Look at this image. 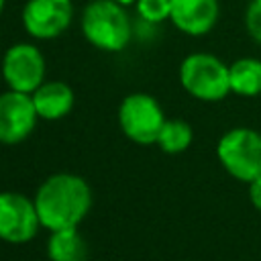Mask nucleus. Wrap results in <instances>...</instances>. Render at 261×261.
Instances as JSON below:
<instances>
[{
	"label": "nucleus",
	"instance_id": "nucleus-1",
	"mask_svg": "<svg viewBox=\"0 0 261 261\" xmlns=\"http://www.w3.org/2000/svg\"><path fill=\"white\" fill-rule=\"evenodd\" d=\"M33 200L41 226L49 232L77 228L92 208V190L82 175L61 171L49 175Z\"/></svg>",
	"mask_w": 261,
	"mask_h": 261
},
{
	"label": "nucleus",
	"instance_id": "nucleus-13",
	"mask_svg": "<svg viewBox=\"0 0 261 261\" xmlns=\"http://www.w3.org/2000/svg\"><path fill=\"white\" fill-rule=\"evenodd\" d=\"M49 261H88V243L77 228L53 230L47 239Z\"/></svg>",
	"mask_w": 261,
	"mask_h": 261
},
{
	"label": "nucleus",
	"instance_id": "nucleus-15",
	"mask_svg": "<svg viewBox=\"0 0 261 261\" xmlns=\"http://www.w3.org/2000/svg\"><path fill=\"white\" fill-rule=\"evenodd\" d=\"M137 12L143 20L159 24L171 14V0H137Z\"/></svg>",
	"mask_w": 261,
	"mask_h": 261
},
{
	"label": "nucleus",
	"instance_id": "nucleus-5",
	"mask_svg": "<svg viewBox=\"0 0 261 261\" xmlns=\"http://www.w3.org/2000/svg\"><path fill=\"white\" fill-rule=\"evenodd\" d=\"M165 114L157 98L145 92H133L118 106V124L126 139L139 145H153L165 124Z\"/></svg>",
	"mask_w": 261,
	"mask_h": 261
},
{
	"label": "nucleus",
	"instance_id": "nucleus-3",
	"mask_svg": "<svg viewBox=\"0 0 261 261\" xmlns=\"http://www.w3.org/2000/svg\"><path fill=\"white\" fill-rule=\"evenodd\" d=\"M179 84L200 102H220L230 94L228 63L212 53H190L179 63Z\"/></svg>",
	"mask_w": 261,
	"mask_h": 261
},
{
	"label": "nucleus",
	"instance_id": "nucleus-14",
	"mask_svg": "<svg viewBox=\"0 0 261 261\" xmlns=\"http://www.w3.org/2000/svg\"><path fill=\"white\" fill-rule=\"evenodd\" d=\"M192 141H194V130H192L190 122H186L181 118H167L159 133L157 145L163 153L177 155V153L188 151Z\"/></svg>",
	"mask_w": 261,
	"mask_h": 261
},
{
	"label": "nucleus",
	"instance_id": "nucleus-10",
	"mask_svg": "<svg viewBox=\"0 0 261 261\" xmlns=\"http://www.w3.org/2000/svg\"><path fill=\"white\" fill-rule=\"evenodd\" d=\"M220 16L218 0H171L169 20L188 37L208 35Z\"/></svg>",
	"mask_w": 261,
	"mask_h": 261
},
{
	"label": "nucleus",
	"instance_id": "nucleus-9",
	"mask_svg": "<svg viewBox=\"0 0 261 261\" xmlns=\"http://www.w3.org/2000/svg\"><path fill=\"white\" fill-rule=\"evenodd\" d=\"M37 118L31 94L14 90L0 94V143L16 145L24 141L33 133Z\"/></svg>",
	"mask_w": 261,
	"mask_h": 261
},
{
	"label": "nucleus",
	"instance_id": "nucleus-4",
	"mask_svg": "<svg viewBox=\"0 0 261 261\" xmlns=\"http://www.w3.org/2000/svg\"><path fill=\"white\" fill-rule=\"evenodd\" d=\"M216 159L237 181L251 184L261 175V133L251 126H232L216 143Z\"/></svg>",
	"mask_w": 261,
	"mask_h": 261
},
{
	"label": "nucleus",
	"instance_id": "nucleus-12",
	"mask_svg": "<svg viewBox=\"0 0 261 261\" xmlns=\"http://www.w3.org/2000/svg\"><path fill=\"white\" fill-rule=\"evenodd\" d=\"M230 92L243 98H255L261 94V59L239 57L228 63Z\"/></svg>",
	"mask_w": 261,
	"mask_h": 261
},
{
	"label": "nucleus",
	"instance_id": "nucleus-17",
	"mask_svg": "<svg viewBox=\"0 0 261 261\" xmlns=\"http://www.w3.org/2000/svg\"><path fill=\"white\" fill-rule=\"evenodd\" d=\"M247 186H249V200H251V204L261 212V175L257 179H253L251 184H247Z\"/></svg>",
	"mask_w": 261,
	"mask_h": 261
},
{
	"label": "nucleus",
	"instance_id": "nucleus-18",
	"mask_svg": "<svg viewBox=\"0 0 261 261\" xmlns=\"http://www.w3.org/2000/svg\"><path fill=\"white\" fill-rule=\"evenodd\" d=\"M114 2H118L120 6H130V4H137V0H114Z\"/></svg>",
	"mask_w": 261,
	"mask_h": 261
},
{
	"label": "nucleus",
	"instance_id": "nucleus-19",
	"mask_svg": "<svg viewBox=\"0 0 261 261\" xmlns=\"http://www.w3.org/2000/svg\"><path fill=\"white\" fill-rule=\"evenodd\" d=\"M4 2H6V0H0V12H2V8H4Z\"/></svg>",
	"mask_w": 261,
	"mask_h": 261
},
{
	"label": "nucleus",
	"instance_id": "nucleus-11",
	"mask_svg": "<svg viewBox=\"0 0 261 261\" xmlns=\"http://www.w3.org/2000/svg\"><path fill=\"white\" fill-rule=\"evenodd\" d=\"M31 96L35 110L43 120H59L73 108V92L65 82H43Z\"/></svg>",
	"mask_w": 261,
	"mask_h": 261
},
{
	"label": "nucleus",
	"instance_id": "nucleus-16",
	"mask_svg": "<svg viewBox=\"0 0 261 261\" xmlns=\"http://www.w3.org/2000/svg\"><path fill=\"white\" fill-rule=\"evenodd\" d=\"M245 31L247 35L261 45V0H249L245 6Z\"/></svg>",
	"mask_w": 261,
	"mask_h": 261
},
{
	"label": "nucleus",
	"instance_id": "nucleus-8",
	"mask_svg": "<svg viewBox=\"0 0 261 261\" xmlns=\"http://www.w3.org/2000/svg\"><path fill=\"white\" fill-rule=\"evenodd\" d=\"M73 18L71 0H27L22 8V27L33 39H55Z\"/></svg>",
	"mask_w": 261,
	"mask_h": 261
},
{
	"label": "nucleus",
	"instance_id": "nucleus-2",
	"mask_svg": "<svg viewBox=\"0 0 261 261\" xmlns=\"http://www.w3.org/2000/svg\"><path fill=\"white\" fill-rule=\"evenodd\" d=\"M82 33L100 51L118 53L130 41V20L114 0H92L82 12Z\"/></svg>",
	"mask_w": 261,
	"mask_h": 261
},
{
	"label": "nucleus",
	"instance_id": "nucleus-6",
	"mask_svg": "<svg viewBox=\"0 0 261 261\" xmlns=\"http://www.w3.org/2000/svg\"><path fill=\"white\" fill-rule=\"evenodd\" d=\"M39 228L35 200L18 192H0V241L24 245L37 237Z\"/></svg>",
	"mask_w": 261,
	"mask_h": 261
},
{
	"label": "nucleus",
	"instance_id": "nucleus-7",
	"mask_svg": "<svg viewBox=\"0 0 261 261\" xmlns=\"http://www.w3.org/2000/svg\"><path fill=\"white\" fill-rule=\"evenodd\" d=\"M2 77L8 90L33 94L45 82V57L31 43H16L2 57Z\"/></svg>",
	"mask_w": 261,
	"mask_h": 261
}]
</instances>
